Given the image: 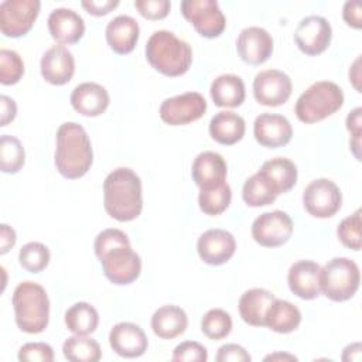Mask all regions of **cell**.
Segmentation results:
<instances>
[{
	"label": "cell",
	"instance_id": "cell-7",
	"mask_svg": "<svg viewBox=\"0 0 362 362\" xmlns=\"http://www.w3.org/2000/svg\"><path fill=\"white\" fill-rule=\"evenodd\" d=\"M321 293L331 301H346L359 288L358 264L348 257H334L321 267Z\"/></svg>",
	"mask_w": 362,
	"mask_h": 362
},
{
	"label": "cell",
	"instance_id": "cell-19",
	"mask_svg": "<svg viewBox=\"0 0 362 362\" xmlns=\"http://www.w3.org/2000/svg\"><path fill=\"white\" fill-rule=\"evenodd\" d=\"M321 266L313 260H298L291 264L287 283L297 297L314 300L321 294Z\"/></svg>",
	"mask_w": 362,
	"mask_h": 362
},
{
	"label": "cell",
	"instance_id": "cell-18",
	"mask_svg": "<svg viewBox=\"0 0 362 362\" xmlns=\"http://www.w3.org/2000/svg\"><path fill=\"white\" fill-rule=\"evenodd\" d=\"M42 78L51 85H65L75 74V59L72 52L64 45L48 48L40 62Z\"/></svg>",
	"mask_w": 362,
	"mask_h": 362
},
{
	"label": "cell",
	"instance_id": "cell-27",
	"mask_svg": "<svg viewBox=\"0 0 362 362\" xmlns=\"http://www.w3.org/2000/svg\"><path fill=\"white\" fill-rule=\"evenodd\" d=\"M188 325L185 311L178 305H163L151 315L153 332L161 339H173L181 335Z\"/></svg>",
	"mask_w": 362,
	"mask_h": 362
},
{
	"label": "cell",
	"instance_id": "cell-10",
	"mask_svg": "<svg viewBox=\"0 0 362 362\" xmlns=\"http://www.w3.org/2000/svg\"><path fill=\"white\" fill-rule=\"evenodd\" d=\"M303 204L311 216L331 218L342 205V194L334 181L328 178H317L305 187L303 192Z\"/></svg>",
	"mask_w": 362,
	"mask_h": 362
},
{
	"label": "cell",
	"instance_id": "cell-34",
	"mask_svg": "<svg viewBox=\"0 0 362 362\" xmlns=\"http://www.w3.org/2000/svg\"><path fill=\"white\" fill-rule=\"evenodd\" d=\"M25 161V151L21 141L10 134H3L0 139V168L3 173L16 174L21 170Z\"/></svg>",
	"mask_w": 362,
	"mask_h": 362
},
{
	"label": "cell",
	"instance_id": "cell-15",
	"mask_svg": "<svg viewBox=\"0 0 362 362\" xmlns=\"http://www.w3.org/2000/svg\"><path fill=\"white\" fill-rule=\"evenodd\" d=\"M236 49L246 64L260 65L266 62L273 52V38L269 31L262 27H246L238 35Z\"/></svg>",
	"mask_w": 362,
	"mask_h": 362
},
{
	"label": "cell",
	"instance_id": "cell-29",
	"mask_svg": "<svg viewBox=\"0 0 362 362\" xmlns=\"http://www.w3.org/2000/svg\"><path fill=\"white\" fill-rule=\"evenodd\" d=\"M211 98L219 107H238L246 96L245 83L240 76L223 74L216 76L211 83Z\"/></svg>",
	"mask_w": 362,
	"mask_h": 362
},
{
	"label": "cell",
	"instance_id": "cell-48",
	"mask_svg": "<svg viewBox=\"0 0 362 362\" xmlns=\"http://www.w3.org/2000/svg\"><path fill=\"white\" fill-rule=\"evenodd\" d=\"M16 230L7 223L0 225V253H7L16 245Z\"/></svg>",
	"mask_w": 362,
	"mask_h": 362
},
{
	"label": "cell",
	"instance_id": "cell-13",
	"mask_svg": "<svg viewBox=\"0 0 362 362\" xmlns=\"http://www.w3.org/2000/svg\"><path fill=\"white\" fill-rule=\"evenodd\" d=\"M331 38V24L325 17L315 14L304 17L294 31L297 47L307 55H318L324 52L328 48Z\"/></svg>",
	"mask_w": 362,
	"mask_h": 362
},
{
	"label": "cell",
	"instance_id": "cell-1",
	"mask_svg": "<svg viewBox=\"0 0 362 362\" xmlns=\"http://www.w3.org/2000/svg\"><path fill=\"white\" fill-rule=\"evenodd\" d=\"M95 255L100 260L105 276L117 286L133 283L141 272V259L132 249L127 235L116 228L98 233L93 243Z\"/></svg>",
	"mask_w": 362,
	"mask_h": 362
},
{
	"label": "cell",
	"instance_id": "cell-16",
	"mask_svg": "<svg viewBox=\"0 0 362 362\" xmlns=\"http://www.w3.org/2000/svg\"><path fill=\"white\" fill-rule=\"evenodd\" d=\"M197 250L201 260L206 264L221 266L233 256L236 240L225 229H208L198 238Z\"/></svg>",
	"mask_w": 362,
	"mask_h": 362
},
{
	"label": "cell",
	"instance_id": "cell-6",
	"mask_svg": "<svg viewBox=\"0 0 362 362\" xmlns=\"http://www.w3.org/2000/svg\"><path fill=\"white\" fill-rule=\"evenodd\" d=\"M342 105V89L335 82L318 81L298 96L294 112L300 122L311 124L334 115Z\"/></svg>",
	"mask_w": 362,
	"mask_h": 362
},
{
	"label": "cell",
	"instance_id": "cell-37",
	"mask_svg": "<svg viewBox=\"0 0 362 362\" xmlns=\"http://www.w3.org/2000/svg\"><path fill=\"white\" fill-rule=\"evenodd\" d=\"M201 329L209 339H222L232 331V318L225 310L212 308L204 314L201 320Z\"/></svg>",
	"mask_w": 362,
	"mask_h": 362
},
{
	"label": "cell",
	"instance_id": "cell-4",
	"mask_svg": "<svg viewBox=\"0 0 362 362\" xmlns=\"http://www.w3.org/2000/svg\"><path fill=\"white\" fill-rule=\"evenodd\" d=\"M148 64L165 76H181L192 64L191 45L167 30L154 31L146 44Z\"/></svg>",
	"mask_w": 362,
	"mask_h": 362
},
{
	"label": "cell",
	"instance_id": "cell-33",
	"mask_svg": "<svg viewBox=\"0 0 362 362\" xmlns=\"http://www.w3.org/2000/svg\"><path fill=\"white\" fill-rule=\"evenodd\" d=\"M242 198L249 206L257 208L273 204L277 195L267 184V181L259 173H256L245 181L242 188Z\"/></svg>",
	"mask_w": 362,
	"mask_h": 362
},
{
	"label": "cell",
	"instance_id": "cell-14",
	"mask_svg": "<svg viewBox=\"0 0 362 362\" xmlns=\"http://www.w3.org/2000/svg\"><path fill=\"white\" fill-rule=\"evenodd\" d=\"M293 83L287 74L279 69H266L253 79L255 99L264 106H280L291 95Z\"/></svg>",
	"mask_w": 362,
	"mask_h": 362
},
{
	"label": "cell",
	"instance_id": "cell-23",
	"mask_svg": "<svg viewBox=\"0 0 362 362\" xmlns=\"http://www.w3.org/2000/svg\"><path fill=\"white\" fill-rule=\"evenodd\" d=\"M110 98L105 86L96 82H83L75 86L71 93L72 107L88 117L102 115L109 106Z\"/></svg>",
	"mask_w": 362,
	"mask_h": 362
},
{
	"label": "cell",
	"instance_id": "cell-36",
	"mask_svg": "<svg viewBox=\"0 0 362 362\" xmlns=\"http://www.w3.org/2000/svg\"><path fill=\"white\" fill-rule=\"evenodd\" d=\"M51 259L49 249L40 242H28L18 252V262L30 273L42 272Z\"/></svg>",
	"mask_w": 362,
	"mask_h": 362
},
{
	"label": "cell",
	"instance_id": "cell-24",
	"mask_svg": "<svg viewBox=\"0 0 362 362\" xmlns=\"http://www.w3.org/2000/svg\"><path fill=\"white\" fill-rule=\"evenodd\" d=\"M105 34L107 45L116 54L124 55L134 49L139 40L140 28L139 23L133 17L127 14H120L107 23Z\"/></svg>",
	"mask_w": 362,
	"mask_h": 362
},
{
	"label": "cell",
	"instance_id": "cell-21",
	"mask_svg": "<svg viewBox=\"0 0 362 362\" xmlns=\"http://www.w3.org/2000/svg\"><path fill=\"white\" fill-rule=\"evenodd\" d=\"M191 174L199 189L219 187L226 182V161L215 151H202L194 158Z\"/></svg>",
	"mask_w": 362,
	"mask_h": 362
},
{
	"label": "cell",
	"instance_id": "cell-3",
	"mask_svg": "<svg viewBox=\"0 0 362 362\" xmlns=\"http://www.w3.org/2000/svg\"><path fill=\"white\" fill-rule=\"evenodd\" d=\"M55 167L58 173L69 180L83 177L92 163L93 151L88 133L75 122H65L57 130Z\"/></svg>",
	"mask_w": 362,
	"mask_h": 362
},
{
	"label": "cell",
	"instance_id": "cell-28",
	"mask_svg": "<svg viewBox=\"0 0 362 362\" xmlns=\"http://www.w3.org/2000/svg\"><path fill=\"white\" fill-rule=\"evenodd\" d=\"M245 130L246 123L243 117L229 110L218 112L209 122L211 137L223 146H232L240 141L245 136Z\"/></svg>",
	"mask_w": 362,
	"mask_h": 362
},
{
	"label": "cell",
	"instance_id": "cell-49",
	"mask_svg": "<svg viewBox=\"0 0 362 362\" xmlns=\"http://www.w3.org/2000/svg\"><path fill=\"white\" fill-rule=\"evenodd\" d=\"M359 62H361V57H358L355 59V62L352 64V66L349 68V81L354 83L355 89L358 92H361V86H359V81H361V74H359Z\"/></svg>",
	"mask_w": 362,
	"mask_h": 362
},
{
	"label": "cell",
	"instance_id": "cell-22",
	"mask_svg": "<svg viewBox=\"0 0 362 362\" xmlns=\"http://www.w3.org/2000/svg\"><path fill=\"white\" fill-rule=\"evenodd\" d=\"M48 31L51 37L59 44H75L85 34L83 18L72 8L59 7L48 16Z\"/></svg>",
	"mask_w": 362,
	"mask_h": 362
},
{
	"label": "cell",
	"instance_id": "cell-46",
	"mask_svg": "<svg viewBox=\"0 0 362 362\" xmlns=\"http://www.w3.org/2000/svg\"><path fill=\"white\" fill-rule=\"evenodd\" d=\"M361 1H346L342 8V17L345 23L354 28H361L362 17H361Z\"/></svg>",
	"mask_w": 362,
	"mask_h": 362
},
{
	"label": "cell",
	"instance_id": "cell-39",
	"mask_svg": "<svg viewBox=\"0 0 362 362\" xmlns=\"http://www.w3.org/2000/svg\"><path fill=\"white\" fill-rule=\"evenodd\" d=\"M361 209H356L352 215L344 218L337 228V235L341 243L352 250H361Z\"/></svg>",
	"mask_w": 362,
	"mask_h": 362
},
{
	"label": "cell",
	"instance_id": "cell-30",
	"mask_svg": "<svg viewBox=\"0 0 362 362\" xmlns=\"http://www.w3.org/2000/svg\"><path fill=\"white\" fill-rule=\"evenodd\" d=\"M301 322L300 310L287 300L274 298L264 318V327L279 334H288L298 328Z\"/></svg>",
	"mask_w": 362,
	"mask_h": 362
},
{
	"label": "cell",
	"instance_id": "cell-26",
	"mask_svg": "<svg viewBox=\"0 0 362 362\" xmlns=\"http://www.w3.org/2000/svg\"><path fill=\"white\" fill-rule=\"evenodd\" d=\"M274 298V294L266 288L256 287L246 290L238 304L242 320L253 327H264L266 314Z\"/></svg>",
	"mask_w": 362,
	"mask_h": 362
},
{
	"label": "cell",
	"instance_id": "cell-40",
	"mask_svg": "<svg viewBox=\"0 0 362 362\" xmlns=\"http://www.w3.org/2000/svg\"><path fill=\"white\" fill-rule=\"evenodd\" d=\"M171 359L181 362H205L208 359V351L199 342L184 341L174 348Z\"/></svg>",
	"mask_w": 362,
	"mask_h": 362
},
{
	"label": "cell",
	"instance_id": "cell-42",
	"mask_svg": "<svg viewBox=\"0 0 362 362\" xmlns=\"http://www.w3.org/2000/svg\"><path fill=\"white\" fill-rule=\"evenodd\" d=\"M134 7L148 20H161L167 17L171 4L168 0H136Z\"/></svg>",
	"mask_w": 362,
	"mask_h": 362
},
{
	"label": "cell",
	"instance_id": "cell-2",
	"mask_svg": "<svg viewBox=\"0 0 362 362\" xmlns=\"http://www.w3.org/2000/svg\"><path fill=\"white\" fill-rule=\"evenodd\" d=\"M103 206L119 222L136 219L143 209L140 177L127 167H119L103 181Z\"/></svg>",
	"mask_w": 362,
	"mask_h": 362
},
{
	"label": "cell",
	"instance_id": "cell-25",
	"mask_svg": "<svg viewBox=\"0 0 362 362\" xmlns=\"http://www.w3.org/2000/svg\"><path fill=\"white\" fill-rule=\"evenodd\" d=\"M272 187L276 195L288 192L297 182V165L286 157H274L263 163L257 171Z\"/></svg>",
	"mask_w": 362,
	"mask_h": 362
},
{
	"label": "cell",
	"instance_id": "cell-32",
	"mask_svg": "<svg viewBox=\"0 0 362 362\" xmlns=\"http://www.w3.org/2000/svg\"><path fill=\"white\" fill-rule=\"evenodd\" d=\"M65 359L72 362H98L102 358L99 344L86 335H74L65 339L62 345Z\"/></svg>",
	"mask_w": 362,
	"mask_h": 362
},
{
	"label": "cell",
	"instance_id": "cell-41",
	"mask_svg": "<svg viewBox=\"0 0 362 362\" xmlns=\"http://www.w3.org/2000/svg\"><path fill=\"white\" fill-rule=\"evenodd\" d=\"M20 361H30V362H52L54 361V351L51 345L45 342H28L24 344L18 351Z\"/></svg>",
	"mask_w": 362,
	"mask_h": 362
},
{
	"label": "cell",
	"instance_id": "cell-12",
	"mask_svg": "<svg viewBox=\"0 0 362 362\" xmlns=\"http://www.w3.org/2000/svg\"><path fill=\"white\" fill-rule=\"evenodd\" d=\"M206 112V100L198 92H185L163 100L160 117L170 126H182L198 120Z\"/></svg>",
	"mask_w": 362,
	"mask_h": 362
},
{
	"label": "cell",
	"instance_id": "cell-11",
	"mask_svg": "<svg viewBox=\"0 0 362 362\" xmlns=\"http://www.w3.org/2000/svg\"><path fill=\"white\" fill-rule=\"evenodd\" d=\"M293 221L284 211L260 214L252 223V236L256 243L264 247L284 245L293 233Z\"/></svg>",
	"mask_w": 362,
	"mask_h": 362
},
{
	"label": "cell",
	"instance_id": "cell-43",
	"mask_svg": "<svg viewBox=\"0 0 362 362\" xmlns=\"http://www.w3.org/2000/svg\"><path fill=\"white\" fill-rule=\"evenodd\" d=\"M361 113H362V109L361 107H355L346 116V129L349 130V133L352 136V140H349V146L352 148L354 156L358 160L361 158V154H359V147H361V124H362Z\"/></svg>",
	"mask_w": 362,
	"mask_h": 362
},
{
	"label": "cell",
	"instance_id": "cell-47",
	"mask_svg": "<svg viewBox=\"0 0 362 362\" xmlns=\"http://www.w3.org/2000/svg\"><path fill=\"white\" fill-rule=\"evenodd\" d=\"M0 126H7L10 122L14 120L16 115H17V105L16 102L7 96V95H1L0 96Z\"/></svg>",
	"mask_w": 362,
	"mask_h": 362
},
{
	"label": "cell",
	"instance_id": "cell-44",
	"mask_svg": "<svg viewBox=\"0 0 362 362\" xmlns=\"http://www.w3.org/2000/svg\"><path fill=\"white\" fill-rule=\"evenodd\" d=\"M252 356L246 349L238 344H226L218 349L216 361L218 362H250Z\"/></svg>",
	"mask_w": 362,
	"mask_h": 362
},
{
	"label": "cell",
	"instance_id": "cell-20",
	"mask_svg": "<svg viewBox=\"0 0 362 362\" xmlns=\"http://www.w3.org/2000/svg\"><path fill=\"white\" fill-rule=\"evenodd\" d=\"M110 348L123 358H139L148 346L147 335L137 324L119 322L109 332Z\"/></svg>",
	"mask_w": 362,
	"mask_h": 362
},
{
	"label": "cell",
	"instance_id": "cell-35",
	"mask_svg": "<svg viewBox=\"0 0 362 362\" xmlns=\"http://www.w3.org/2000/svg\"><path fill=\"white\" fill-rule=\"evenodd\" d=\"M232 199V191L228 182L209 188V189H199L198 195V204L204 214L215 216L222 214L230 204Z\"/></svg>",
	"mask_w": 362,
	"mask_h": 362
},
{
	"label": "cell",
	"instance_id": "cell-31",
	"mask_svg": "<svg viewBox=\"0 0 362 362\" xmlns=\"http://www.w3.org/2000/svg\"><path fill=\"white\" fill-rule=\"evenodd\" d=\"M99 324V314L93 305L85 301L75 303L65 313L66 328L76 335L92 334Z\"/></svg>",
	"mask_w": 362,
	"mask_h": 362
},
{
	"label": "cell",
	"instance_id": "cell-8",
	"mask_svg": "<svg viewBox=\"0 0 362 362\" xmlns=\"http://www.w3.org/2000/svg\"><path fill=\"white\" fill-rule=\"evenodd\" d=\"M181 13L205 38L219 37L226 27V18L216 0H182Z\"/></svg>",
	"mask_w": 362,
	"mask_h": 362
},
{
	"label": "cell",
	"instance_id": "cell-50",
	"mask_svg": "<svg viewBox=\"0 0 362 362\" xmlns=\"http://www.w3.org/2000/svg\"><path fill=\"white\" fill-rule=\"evenodd\" d=\"M280 359H286V361H297V358L294 355H290V354H281V352H277V354H272V355H267L264 358V361H280Z\"/></svg>",
	"mask_w": 362,
	"mask_h": 362
},
{
	"label": "cell",
	"instance_id": "cell-17",
	"mask_svg": "<svg viewBox=\"0 0 362 362\" xmlns=\"http://www.w3.org/2000/svg\"><path fill=\"white\" fill-rule=\"evenodd\" d=\"M253 134L260 146L279 148L291 140L293 127L290 120L283 115L262 113L255 119Z\"/></svg>",
	"mask_w": 362,
	"mask_h": 362
},
{
	"label": "cell",
	"instance_id": "cell-9",
	"mask_svg": "<svg viewBox=\"0 0 362 362\" xmlns=\"http://www.w3.org/2000/svg\"><path fill=\"white\" fill-rule=\"evenodd\" d=\"M38 0H4L0 4V30L6 37L25 35L38 17Z\"/></svg>",
	"mask_w": 362,
	"mask_h": 362
},
{
	"label": "cell",
	"instance_id": "cell-38",
	"mask_svg": "<svg viewBox=\"0 0 362 362\" xmlns=\"http://www.w3.org/2000/svg\"><path fill=\"white\" fill-rule=\"evenodd\" d=\"M24 75V62L21 57L7 48L0 49V82L3 85H14Z\"/></svg>",
	"mask_w": 362,
	"mask_h": 362
},
{
	"label": "cell",
	"instance_id": "cell-45",
	"mask_svg": "<svg viewBox=\"0 0 362 362\" xmlns=\"http://www.w3.org/2000/svg\"><path fill=\"white\" fill-rule=\"evenodd\" d=\"M82 7L92 16H105L119 6L117 0H83Z\"/></svg>",
	"mask_w": 362,
	"mask_h": 362
},
{
	"label": "cell",
	"instance_id": "cell-5",
	"mask_svg": "<svg viewBox=\"0 0 362 362\" xmlns=\"http://www.w3.org/2000/svg\"><path fill=\"white\" fill-rule=\"evenodd\" d=\"M11 304L17 327L27 334L42 332L49 320V300L45 288L34 281H21L13 291Z\"/></svg>",
	"mask_w": 362,
	"mask_h": 362
}]
</instances>
